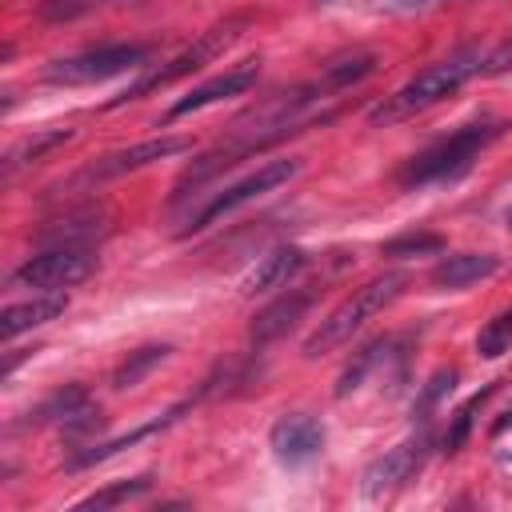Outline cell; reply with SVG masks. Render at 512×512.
I'll list each match as a JSON object with an SVG mask.
<instances>
[{"instance_id":"cell-14","label":"cell","mask_w":512,"mask_h":512,"mask_svg":"<svg viewBox=\"0 0 512 512\" xmlns=\"http://www.w3.org/2000/svg\"><path fill=\"white\" fill-rule=\"evenodd\" d=\"M64 308H68V296H64V292H32L28 300L8 304V308L0 312V336H4V340H16L20 332L56 320Z\"/></svg>"},{"instance_id":"cell-11","label":"cell","mask_w":512,"mask_h":512,"mask_svg":"<svg viewBox=\"0 0 512 512\" xmlns=\"http://www.w3.org/2000/svg\"><path fill=\"white\" fill-rule=\"evenodd\" d=\"M184 148H188V140H184V136H156V140H140V144H132V148H120V152L100 156L84 176H88V180L128 176V172H140V168H148V164H156V160H168V156H176V152H184Z\"/></svg>"},{"instance_id":"cell-27","label":"cell","mask_w":512,"mask_h":512,"mask_svg":"<svg viewBox=\"0 0 512 512\" xmlns=\"http://www.w3.org/2000/svg\"><path fill=\"white\" fill-rule=\"evenodd\" d=\"M432 4H440V0H376V8H380V12H396V16L424 12V8H432Z\"/></svg>"},{"instance_id":"cell-13","label":"cell","mask_w":512,"mask_h":512,"mask_svg":"<svg viewBox=\"0 0 512 512\" xmlns=\"http://www.w3.org/2000/svg\"><path fill=\"white\" fill-rule=\"evenodd\" d=\"M300 268H304V252H300V248H292V244H280V248L264 252V256L248 268V276L240 280V292H244V296H256V292L284 288Z\"/></svg>"},{"instance_id":"cell-20","label":"cell","mask_w":512,"mask_h":512,"mask_svg":"<svg viewBox=\"0 0 512 512\" xmlns=\"http://www.w3.org/2000/svg\"><path fill=\"white\" fill-rule=\"evenodd\" d=\"M88 404H92L88 392H84L80 384H68V388H56V392H52L36 412H28V416H36L40 424H44V420H60V424H68V420H72L80 408H88Z\"/></svg>"},{"instance_id":"cell-19","label":"cell","mask_w":512,"mask_h":512,"mask_svg":"<svg viewBox=\"0 0 512 512\" xmlns=\"http://www.w3.org/2000/svg\"><path fill=\"white\" fill-rule=\"evenodd\" d=\"M164 356H168V344H148V348L128 352V360L112 372V384H116V388H136V384H140Z\"/></svg>"},{"instance_id":"cell-16","label":"cell","mask_w":512,"mask_h":512,"mask_svg":"<svg viewBox=\"0 0 512 512\" xmlns=\"http://www.w3.org/2000/svg\"><path fill=\"white\" fill-rule=\"evenodd\" d=\"M376 72V56L368 52V48H352V52H340V56H332V60H324V68H320V84L336 96V92H344V88H352V84H360V80H368Z\"/></svg>"},{"instance_id":"cell-23","label":"cell","mask_w":512,"mask_h":512,"mask_svg":"<svg viewBox=\"0 0 512 512\" xmlns=\"http://www.w3.org/2000/svg\"><path fill=\"white\" fill-rule=\"evenodd\" d=\"M496 392V384H488L484 392H476L456 416H452V424H448V432H444V452H460V444L468 440V432H472V424H476V412H480V404L488 400Z\"/></svg>"},{"instance_id":"cell-17","label":"cell","mask_w":512,"mask_h":512,"mask_svg":"<svg viewBox=\"0 0 512 512\" xmlns=\"http://www.w3.org/2000/svg\"><path fill=\"white\" fill-rule=\"evenodd\" d=\"M72 140V128H48V132H36V136H24L20 144H12L8 148V156H4V180H12L20 168H28V164H40L52 148H60V144H68Z\"/></svg>"},{"instance_id":"cell-28","label":"cell","mask_w":512,"mask_h":512,"mask_svg":"<svg viewBox=\"0 0 512 512\" xmlns=\"http://www.w3.org/2000/svg\"><path fill=\"white\" fill-rule=\"evenodd\" d=\"M504 224H508V232H512V208H508V212H504Z\"/></svg>"},{"instance_id":"cell-26","label":"cell","mask_w":512,"mask_h":512,"mask_svg":"<svg viewBox=\"0 0 512 512\" xmlns=\"http://www.w3.org/2000/svg\"><path fill=\"white\" fill-rule=\"evenodd\" d=\"M504 72H512V32L488 52V60H484V76H504Z\"/></svg>"},{"instance_id":"cell-18","label":"cell","mask_w":512,"mask_h":512,"mask_svg":"<svg viewBox=\"0 0 512 512\" xmlns=\"http://www.w3.org/2000/svg\"><path fill=\"white\" fill-rule=\"evenodd\" d=\"M388 348H392V340H388V336H376V340H368L360 352H352V360L344 364V372H340V380H336V400L352 396V392L364 384V376L388 356Z\"/></svg>"},{"instance_id":"cell-2","label":"cell","mask_w":512,"mask_h":512,"mask_svg":"<svg viewBox=\"0 0 512 512\" xmlns=\"http://www.w3.org/2000/svg\"><path fill=\"white\" fill-rule=\"evenodd\" d=\"M504 120H476V124H464L456 128L452 136L428 144L424 152H416L400 172H396V184L400 188H424V184H440V180H456L472 168V160L504 136Z\"/></svg>"},{"instance_id":"cell-12","label":"cell","mask_w":512,"mask_h":512,"mask_svg":"<svg viewBox=\"0 0 512 512\" xmlns=\"http://www.w3.org/2000/svg\"><path fill=\"white\" fill-rule=\"evenodd\" d=\"M312 308V292H284V296H276L268 308H260L256 312V320H252V328H248V340L256 344V348H264V344H272V340H280L304 312Z\"/></svg>"},{"instance_id":"cell-9","label":"cell","mask_w":512,"mask_h":512,"mask_svg":"<svg viewBox=\"0 0 512 512\" xmlns=\"http://www.w3.org/2000/svg\"><path fill=\"white\" fill-rule=\"evenodd\" d=\"M324 440H328L324 424H320L316 416H304V412L280 416V420L272 424V432H268L272 456H276L280 464H288V468H300V464L316 460L320 448H324Z\"/></svg>"},{"instance_id":"cell-21","label":"cell","mask_w":512,"mask_h":512,"mask_svg":"<svg viewBox=\"0 0 512 512\" xmlns=\"http://www.w3.org/2000/svg\"><path fill=\"white\" fill-rule=\"evenodd\" d=\"M152 488V476H136V480H120V484H108V488H100V492H92V496H84L76 508L80 512H88V508H112V504H124V500H136V496H144Z\"/></svg>"},{"instance_id":"cell-24","label":"cell","mask_w":512,"mask_h":512,"mask_svg":"<svg viewBox=\"0 0 512 512\" xmlns=\"http://www.w3.org/2000/svg\"><path fill=\"white\" fill-rule=\"evenodd\" d=\"M508 344H512V308L500 312V316H492V320L480 328V336H476V352H480L484 360H492V356L508 352Z\"/></svg>"},{"instance_id":"cell-10","label":"cell","mask_w":512,"mask_h":512,"mask_svg":"<svg viewBox=\"0 0 512 512\" xmlns=\"http://www.w3.org/2000/svg\"><path fill=\"white\" fill-rule=\"evenodd\" d=\"M256 76H260V60H256V56H252V60H240V64L224 68L220 76L196 84L188 96H180V100L168 108L164 120H180V116H188V112H200V108L220 104V100H228V96H240V92H248V88L256 84Z\"/></svg>"},{"instance_id":"cell-4","label":"cell","mask_w":512,"mask_h":512,"mask_svg":"<svg viewBox=\"0 0 512 512\" xmlns=\"http://www.w3.org/2000/svg\"><path fill=\"white\" fill-rule=\"evenodd\" d=\"M244 28H248V16H244V12H240V16H224V20H216V24L204 28L184 52H176L172 60L148 68V72H144L140 80H132L120 96H112L108 108H120V104H128V100H140V96H148V92H156V88H168V84H176V80L200 72L204 64H212L216 56H224V52L236 44V36H240Z\"/></svg>"},{"instance_id":"cell-25","label":"cell","mask_w":512,"mask_h":512,"mask_svg":"<svg viewBox=\"0 0 512 512\" xmlns=\"http://www.w3.org/2000/svg\"><path fill=\"white\" fill-rule=\"evenodd\" d=\"M112 0H40V20H52V24H64V20H76L84 12H96Z\"/></svg>"},{"instance_id":"cell-22","label":"cell","mask_w":512,"mask_h":512,"mask_svg":"<svg viewBox=\"0 0 512 512\" xmlns=\"http://www.w3.org/2000/svg\"><path fill=\"white\" fill-rule=\"evenodd\" d=\"M440 248H444V236H436V232H400V236L384 240L380 256L400 260V256H428V252H440Z\"/></svg>"},{"instance_id":"cell-7","label":"cell","mask_w":512,"mask_h":512,"mask_svg":"<svg viewBox=\"0 0 512 512\" xmlns=\"http://www.w3.org/2000/svg\"><path fill=\"white\" fill-rule=\"evenodd\" d=\"M144 60H148V44H100V48H84L76 56L52 60L44 68V80L48 84H96L128 68H144Z\"/></svg>"},{"instance_id":"cell-8","label":"cell","mask_w":512,"mask_h":512,"mask_svg":"<svg viewBox=\"0 0 512 512\" xmlns=\"http://www.w3.org/2000/svg\"><path fill=\"white\" fill-rule=\"evenodd\" d=\"M428 448H432V432H428V420H420V428L412 436H404L400 444H392L384 456H376L368 468H364V496L376 500L400 484H408L424 460H428Z\"/></svg>"},{"instance_id":"cell-5","label":"cell","mask_w":512,"mask_h":512,"mask_svg":"<svg viewBox=\"0 0 512 512\" xmlns=\"http://www.w3.org/2000/svg\"><path fill=\"white\" fill-rule=\"evenodd\" d=\"M296 160L288 156V160H264L260 168H252L248 176H240V180H232V184H224L220 192H212L196 212H188V220H184V228H180V236H188V232H200V228H208V224H216L220 216H228V212H236L240 204H248V200H256V196H264V192H272V188H280V184H288L292 176H296Z\"/></svg>"},{"instance_id":"cell-1","label":"cell","mask_w":512,"mask_h":512,"mask_svg":"<svg viewBox=\"0 0 512 512\" xmlns=\"http://www.w3.org/2000/svg\"><path fill=\"white\" fill-rule=\"evenodd\" d=\"M484 52L480 48H456V52H448L444 60H436V64H428V68H420L412 80H404L396 92H388L380 104H372L368 108V124H400V120H408V116H416V112H424V108H432V104H440L444 96H452L460 84H468L476 72H484Z\"/></svg>"},{"instance_id":"cell-6","label":"cell","mask_w":512,"mask_h":512,"mask_svg":"<svg viewBox=\"0 0 512 512\" xmlns=\"http://www.w3.org/2000/svg\"><path fill=\"white\" fill-rule=\"evenodd\" d=\"M96 268L92 244H52L36 256H28L12 272V288H32V292H64L80 280H88Z\"/></svg>"},{"instance_id":"cell-3","label":"cell","mask_w":512,"mask_h":512,"mask_svg":"<svg viewBox=\"0 0 512 512\" xmlns=\"http://www.w3.org/2000/svg\"><path fill=\"white\" fill-rule=\"evenodd\" d=\"M404 288H408V272H384V276H372L368 284H360L316 324V332L304 340V356H320V352H332L336 344L352 340V332H360L372 316H380Z\"/></svg>"},{"instance_id":"cell-15","label":"cell","mask_w":512,"mask_h":512,"mask_svg":"<svg viewBox=\"0 0 512 512\" xmlns=\"http://www.w3.org/2000/svg\"><path fill=\"white\" fill-rule=\"evenodd\" d=\"M496 268H500V260L492 252H456V256H444L432 268V284L452 292V288H468L476 280H488Z\"/></svg>"}]
</instances>
